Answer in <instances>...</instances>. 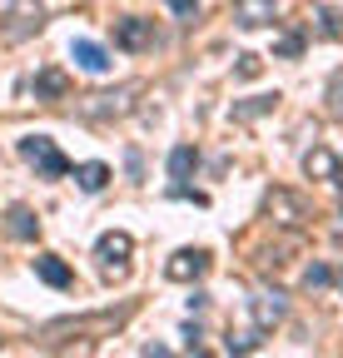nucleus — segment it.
Segmentation results:
<instances>
[{
	"instance_id": "obj_6",
	"label": "nucleus",
	"mask_w": 343,
	"mask_h": 358,
	"mask_svg": "<svg viewBox=\"0 0 343 358\" xmlns=\"http://www.w3.org/2000/svg\"><path fill=\"white\" fill-rule=\"evenodd\" d=\"M115 45H119V50H130V55L154 50V20H145V15H124V20H115Z\"/></svg>"
},
{
	"instance_id": "obj_2",
	"label": "nucleus",
	"mask_w": 343,
	"mask_h": 358,
	"mask_svg": "<svg viewBox=\"0 0 343 358\" xmlns=\"http://www.w3.org/2000/svg\"><path fill=\"white\" fill-rule=\"evenodd\" d=\"M40 25H45L40 0H10L6 15H0V40H6V45H20V40H30Z\"/></svg>"
},
{
	"instance_id": "obj_11",
	"label": "nucleus",
	"mask_w": 343,
	"mask_h": 358,
	"mask_svg": "<svg viewBox=\"0 0 343 358\" xmlns=\"http://www.w3.org/2000/svg\"><path fill=\"white\" fill-rule=\"evenodd\" d=\"M130 95H135L130 85H124V90H115V95H90V100H80V115H90V120L124 115V110H130Z\"/></svg>"
},
{
	"instance_id": "obj_23",
	"label": "nucleus",
	"mask_w": 343,
	"mask_h": 358,
	"mask_svg": "<svg viewBox=\"0 0 343 358\" xmlns=\"http://www.w3.org/2000/svg\"><path fill=\"white\" fill-rule=\"evenodd\" d=\"M259 70H264V60H259V55H239V75H244V80H254Z\"/></svg>"
},
{
	"instance_id": "obj_20",
	"label": "nucleus",
	"mask_w": 343,
	"mask_h": 358,
	"mask_svg": "<svg viewBox=\"0 0 343 358\" xmlns=\"http://www.w3.org/2000/svg\"><path fill=\"white\" fill-rule=\"evenodd\" d=\"M274 55H279V60H298V55H304V35H298V30H284V35L274 40Z\"/></svg>"
},
{
	"instance_id": "obj_5",
	"label": "nucleus",
	"mask_w": 343,
	"mask_h": 358,
	"mask_svg": "<svg viewBox=\"0 0 343 358\" xmlns=\"http://www.w3.org/2000/svg\"><path fill=\"white\" fill-rule=\"evenodd\" d=\"M264 209H269V219H274V224H284V229H304V224L314 219L309 199H304V194H293V189H269Z\"/></svg>"
},
{
	"instance_id": "obj_15",
	"label": "nucleus",
	"mask_w": 343,
	"mask_h": 358,
	"mask_svg": "<svg viewBox=\"0 0 343 358\" xmlns=\"http://www.w3.org/2000/svg\"><path fill=\"white\" fill-rule=\"evenodd\" d=\"M6 234H10V239H25V244H30V239H40V219H35V214H30L25 204H15V209L6 214Z\"/></svg>"
},
{
	"instance_id": "obj_18",
	"label": "nucleus",
	"mask_w": 343,
	"mask_h": 358,
	"mask_svg": "<svg viewBox=\"0 0 343 358\" xmlns=\"http://www.w3.org/2000/svg\"><path fill=\"white\" fill-rule=\"evenodd\" d=\"M194 164H199V150H194V145H180L175 155H169V174H175V179H189Z\"/></svg>"
},
{
	"instance_id": "obj_4",
	"label": "nucleus",
	"mask_w": 343,
	"mask_h": 358,
	"mask_svg": "<svg viewBox=\"0 0 343 358\" xmlns=\"http://www.w3.org/2000/svg\"><path fill=\"white\" fill-rule=\"evenodd\" d=\"M95 254H100V274H105V279H124V274H130V254H135V239L124 234V229H110V234H100Z\"/></svg>"
},
{
	"instance_id": "obj_17",
	"label": "nucleus",
	"mask_w": 343,
	"mask_h": 358,
	"mask_svg": "<svg viewBox=\"0 0 343 358\" xmlns=\"http://www.w3.org/2000/svg\"><path fill=\"white\" fill-rule=\"evenodd\" d=\"M279 105V95H254V100H239L234 105V120H259V115H269Z\"/></svg>"
},
{
	"instance_id": "obj_8",
	"label": "nucleus",
	"mask_w": 343,
	"mask_h": 358,
	"mask_svg": "<svg viewBox=\"0 0 343 358\" xmlns=\"http://www.w3.org/2000/svg\"><path fill=\"white\" fill-rule=\"evenodd\" d=\"M229 15H234V25H244V30H264V25H274V20H279L274 0H234Z\"/></svg>"
},
{
	"instance_id": "obj_19",
	"label": "nucleus",
	"mask_w": 343,
	"mask_h": 358,
	"mask_svg": "<svg viewBox=\"0 0 343 358\" xmlns=\"http://www.w3.org/2000/svg\"><path fill=\"white\" fill-rule=\"evenodd\" d=\"M314 20H319V35H323V40H343V15H338L333 6H319Z\"/></svg>"
},
{
	"instance_id": "obj_1",
	"label": "nucleus",
	"mask_w": 343,
	"mask_h": 358,
	"mask_svg": "<svg viewBox=\"0 0 343 358\" xmlns=\"http://www.w3.org/2000/svg\"><path fill=\"white\" fill-rule=\"evenodd\" d=\"M20 159H25L40 179H65V174H70V159L60 155V145L50 140V134H25V140H20Z\"/></svg>"
},
{
	"instance_id": "obj_9",
	"label": "nucleus",
	"mask_w": 343,
	"mask_h": 358,
	"mask_svg": "<svg viewBox=\"0 0 343 358\" xmlns=\"http://www.w3.org/2000/svg\"><path fill=\"white\" fill-rule=\"evenodd\" d=\"M249 313H254V329H259V334H269V329H279V324H284L289 299H284L279 289H274V294H259V299L249 303Z\"/></svg>"
},
{
	"instance_id": "obj_12",
	"label": "nucleus",
	"mask_w": 343,
	"mask_h": 358,
	"mask_svg": "<svg viewBox=\"0 0 343 358\" xmlns=\"http://www.w3.org/2000/svg\"><path fill=\"white\" fill-rule=\"evenodd\" d=\"M35 100H45V105L70 100V75H65L60 65H45V70L35 75Z\"/></svg>"
},
{
	"instance_id": "obj_21",
	"label": "nucleus",
	"mask_w": 343,
	"mask_h": 358,
	"mask_svg": "<svg viewBox=\"0 0 343 358\" xmlns=\"http://www.w3.org/2000/svg\"><path fill=\"white\" fill-rule=\"evenodd\" d=\"M328 284H333V268H328V264H309V268H304V289H309V294H314V289H328Z\"/></svg>"
},
{
	"instance_id": "obj_22",
	"label": "nucleus",
	"mask_w": 343,
	"mask_h": 358,
	"mask_svg": "<svg viewBox=\"0 0 343 358\" xmlns=\"http://www.w3.org/2000/svg\"><path fill=\"white\" fill-rule=\"evenodd\" d=\"M164 6L175 10L180 20H194V15H199V0H164Z\"/></svg>"
},
{
	"instance_id": "obj_16",
	"label": "nucleus",
	"mask_w": 343,
	"mask_h": 358,
	"mask_svg": "<svg viewBox=\"0 0 343 358\" xmlns=\"http://www.w3.org/2000/svg\"><path fill=\"white\" fill-rule=\"evenodd\" d=\"M75 185H80L85 194H100V189L110 185V164H100V159H90V164H80V169H75Z\"/></svg>"
},
{
	"instance_id": "obj_7",
	"label": "nucleus",
	"mask_w": 343,
	"mask_h": 358,
	"mask_svg": "<svg viewBox=\"0 0 343 358\" xmlns=\"http://www.w3.org/2000/svg\"><path fill=\"white\" fill-rule=\"evenodd\" d=\"M209 274V254L204 249H175L164 259V279H175V284H194Z\"/></svg>"
},
{
	"instance_id": "obj_14",
	"label": "nucleus",
	"mask_w": 343,
	"mask_h": 358,
	"mask_svg": "<svg viewBox=\"0 0 343 358\" xmlns=\"http://www.w3.org/2000/svg\"><path fill=\"white\" fill-rule=\"evenodd\" d=\"M35 279H40V284H50V289H70V284H75L70 264H65L60 254H40V259H35Z\"/></svg>"
},
{
	"instance_id": "obj_24",
	"label": "nucleus",
	"mask_w": 343,
	"mask_h": 358,
	"mask_svg": "<svg viewBox=\"0 0 343 358\" xmlns=\"http://www.w3.org/2000/svg\"><path fill=\"white\" fill-rule=\"evenodd\" d=\"M254 348H259V338H254V334H244V338H229V353H254Z\"/></svg>"
},
{
	"instance_id": "obj_10",
	"label": "nucleus",
	"mask_w": 343,
	"mask_h": 358,
	"mask_svg": "<svg viewBox=\"0 0 343 358\" xmlns=\"http://www.w3.org/2000/svg\"><path fill=\"white\" fill-rule=\"evenodd\" d=\"M304 174L309 179H323V185H343V164H338V155L328 145H314L304 155Z\"/></svg>"
},
{
	"instance_id": "obj_13",
	"label": "nucleus",
	"mask_w": 343,
	"mask_h": 358,
	"mask_svg": "<svg viewBox=\"0 0 343 358\" xmlns=\"http://www.w3.org/2000/svg\"><path fill=\"white\" fill-rule=\"evenodd\" d=\"M70 55H75V65L80 70H90V75H110V50H105V45H95V40H75L70 45Z\"/></svg>"
},
{
	"instance_id": "obj_3",
	"label": "nucleus",
	"mask_w": 343,
	"mask_h": 358,
	"mask_svg": "<svg viewBox=\"0 0 343 358\" xmlns=\"http://www.w3.org/2000/svg\"><path fill=\"white\" fill-rule=\"evenodd\" d=\"M124 319H130V308H105V313H80V319H55V324H45V338H60V334H115Z\"/></svg>"
}]
</instances>
